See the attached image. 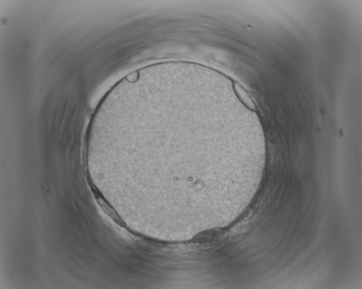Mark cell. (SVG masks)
<instances>
[{
    "mask_svg": "<svg viewBox=\"0 0 362 289\" xmlns=\"http://www.w3.org/2000/svg\"><path fill=\"white\" fill-rule=\"evenodd\" d=\"M234 91L242 103L243 105H244L247 109L255 111L256 109V105L251 96L249 94L248 92L245 90L244 88L241 86L238 82H234Z\"/></svg>",
    "mask_w": 362,
    "mask_h": 289,
    "instance_id": "1",
    "label": "cell"
}]
</instances>
